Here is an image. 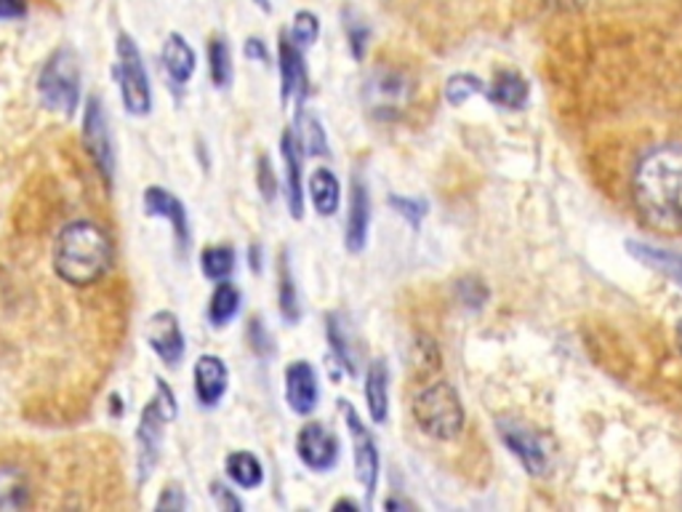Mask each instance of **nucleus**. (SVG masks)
Returning <instances> with one entry per match:
<instances>
[{"mask_svg":"<svg viewBox=\"0 0 682 512\" xmlns=\"http://www.w3.org/2000/svg\"><path fill=\"white\" fill-rule=\"evenodd\" d=\"M227 475L240 486V489H256L264 480L262 462L249 451H235L227 456Z\"/></svg>","mask_w":682,"mask_h":512,"instance_id":"nucleus-25","label":"nucleus"},{"mask_svg":"<svg viewBox=\"0 0 682 512\" xmlns=\"http://www.w3.org/2000/svg\"><path fill=\"white\" fill-rule=\"evenodd\" d=\"M475 94H486V83L480 81V78L475 75H467V72H462V75H454L448 83H445V99L451 102V105H464V102L469 99V96Z\"/></svg>","mask_w":682,"mask_h":512,"instance_id":"nucleus-31","label":"nucleus"},{"mask_svg":"<svg viewBox=\"0 0 682 512\" xmlns=\"http://www.w3.org/2000/svg\"><path fill=\"white\" fill-rule=\"evenodd\" d=\"M246 53H249L251 59H262V62H267V59H270L267 48H264L262 40H256V38H251L249 44H246Z\"/></svg>","mask_w":682,"mask_h":512,"instance_id":"nucleus-41","label":"nucleus"},{"mask_svg":"<svg viewBox=\"0 0 682 512\" xmlns=\"http://www.w3.org/2000/svg\"><path fill=\"white\" fill-rule=\"evenodd\" d=\"M163 68L177 86H184L195 72V51L179 33L168 35L166 46H163Z\"/></svg>","mask_w":682,"mask_h":512,"instance_id":"nucleus-21","label":"nucleus"},{"mask_svg":"<svg viewBox=\"0 0 682 512\" xmlns=\"http://www.w3.org/2000/svg\"><path fill=\"white\" fill-rule=\"evenodd\" d=\"M336 508H349V510H352V512H355V510H358V504H355V502H349V499H342V502H339V504H336Z\"/></svg>","mask_w":682,"mask_h":512,"instance_id":"nucleus-42","label":"nucleus"},{"mask_svg":"<svg viewBox=\"0 0 682 512\" xmlns=\"http://www.w3.org/2000/svg\"><path fill=\"white\" fill-rule=\"evenodd\" d=\"M344 421L349 427V436H352V451H355V469H358V480L363 486L366 497L373 499L379 486V449L376 441H373L371 430L363 425L360 414L349 406L347 401L339 403Z\"/></svg>","mask_w":682,"mask_h":512,"instance_id":"nucleus-8","label":"nucleus"},{"mask_svg":"<svg viewBox=\"0 0 682 512\" xmlns=\"http://www.w3.org/2000/svg\"><path fill=\"white\" fill-rule=\"evenodd\" d=\"M184 510L187 508V502H184V497H182V491L179 489H166L163 491V497H160V502H158V510Z\"/></svg>","mask_w":682,"mask_h":512,"instance_id":"nucleus-39","label":"nucleus"},{"mask_svg":"<svg viewBox=\"0 0 682 512\" xmlns=\"http://www.w3.org/2000/svg\"><path fill=\"white\" fill-rule=\"evenodd\" d=\"M211 493H214V497L219 499V504H222V508H225V510H240V508H243V504H240L238 499H235L232 493H229V491L225 489V486L214 484V486H211Z\"/></svg>","mask_w":682,"mask_h":512,"instance_id":"nucleus-40","label":"nucleus"},{"mask_svg":"<svg viewBox=\"0 0 682 512\" xmlns=\"http://www.w3.org/2000/svg\"><path fill=\"white\" fill-rule=\"evenodd\" d=\"M499 436L504 441L506 449L521 460V465L525 467V473L539 478L549 469V454H547V445L536 436L530 427L517 425V421H501L499 425Z\"/></svg>","mask_w":682,"mask_h":512,"instance_id":"nucleus-10","label":"nucleus"},{"mask_svg":"<svg viewBox=\"0 0 682 512\" xmlns=\"http://www.w3.org/2000/svg\"><path fill=\"white\" fill-rule=\"evenodd\" d=\"M203 273L208 275L211 281H225L232 275L235 270V251L227 249V246H214V249H205L201 257Z\"/></svg>","mask_w":682,"mask_h":512,"instance_id":"nucleus-28","label":"nucleus"},{"mask_svg":"<svg viewBox=\"0 0 682 512\" xmlns=\"http://www.w3.org/2000/svg\"><path fill=\"white\" fill-rule=\"evenodd\" d=\"M107 129H110V126H107L101 102L92 96V99L86 102V116H83V140H86V150L88 155H92L96 168H99V174L107 179V184H110L115 171V155L110 131Z\"/></svg>","mask_w":682,"mask_h":512,"instance_id":"nucleus-9","label":"nucleus"},{"mask_svg":"<svg viewBox=\"0 0 682 512\" xmlns=\"http://www.w3.org/2000/svg\"><path fill=\"white\" fill-rule=\"evenodd\" d=\"M227 390V366L216 355H201L195 364V393L203 406H216Z\"/></svg>","mask_w":682,"mask_h":512,"instance_id":"nucleus-17","label":"nucleus"},{"mask_svg":"<svg viewBox=\"0 0 682 512\" xmlns=\"http://www.w3.org/2000/svg\"><path fill=\"white\" fill-rule=\"evenodd\" d=\"M299 147L310 155H325L328 153V140H325V131L320 129L315 116H301L299 118Z\"/></svg>","mask_w":682,"mask_h":512,"instance_id":"nucleus-30","label":"nucleus"},{"mask_svg":"<svg viewBox=\"0 0 682 512\" xmlns=\"http://www.w3.org/2000/svg\"><path fill=\"white\" fill-rule=\"evenodd\" d=\"M238 307H240L238 288L229 286V283H222V286L214 291V297H211V305H208L211 323H214V326H225L229 318L238 312Z\"/></svg>","mask_w":682,"mask_h":512,"instance_id":"nucleus-26","label":"nucleus"},{"mask_svg":"<svg viewBox=\"0 0 682 512\" xmlns=\"http://www.w3.org/2000/svg\"><path fill=\"white\" fill-rule=\"evenodd\" d=\"M296 454L310 469L325 473L336 465L339 460V441H336L334 432L325 430L323 425L312 421V425L301 427L299 438H296Z\"/></svg>","mask_w":682,"mask_h":512,"instance_id":"nucleus-11","label":"nucleus"},{"mask_svg":"<svg viewBox=\"0 0 682 512\" xmlns=\"http://www.w3.org/2000/svg\"><path fill=\"white\" fill-rule=\"evenodd\" d=\"M632 201L654 230L682 233V144H661L637 160Z\"/></svg>","mask_w":682,"mask_h":512,"instance_id":"nucleus-1","label":"nucleus"},{"mask_svg":"<svg viewBox=\"0 0 682 512\" xmlns=\"http://www.w3.org/2000/svg\"><path fill=\"white\" fill-rule=\"evenodd\" d=\"M208 72L214 86H229L232 81V59H229V48L222 38L208 40Z\"/></svg>","mask_w":682,"mask_h":512,"instance_id":"nucleus-27","label":"nucleus"},{"mask_svg":"<svg viewBox=\"0 0 682 512\" xmlns=\"http://www.w3.org/2000/svg\"><path fill=\"white\" fill-rule=\"evenodd\" d=\"M458 294H462V297H464V302L472 305V307H480L482 302H486V297H488L486 286H482V283L475 281V278L462 281V286H458Z\"/></svg>","mask_w":682,"mask_h":512,"instance_id":"nucleus-36","label":"nucleus"},{"mask_svg":"<svg viewBox=\"0 0 682 512\" xmlns=\"http://www.w3.org/2000/svg\"><path fill=\"white\" fill-rule=\"evenodd\" d=\"M118 81L125 110L131 116H147L149 107H153L149 78L147 70H144L142 53H139L131 35H120L118 38Z\"/></svg>","mask_w":682,"mask_h":512,"instance_id":"nucleus-5","label":"nucleus"},{"mask_svg":"<svg viewBox=\"0 0 682 512\" xmlns=\"http://www.w3.org/2000/svg\"><path fill=\"white\" fill-rule=\"evenodd\" d=\"M320 35V22L315 14L310 11H299L294 16V27H291V40L296 46H312Z\"/></svg>","mask_w":682,"mask_h":512,"instance_id":"nucleus-33","label":"nucleus"},{"mask_svg":"<svg viewBox=\"0 0 682 512\" xmlns=\"http://www.w3.org/2000/svg\"><path fill=\"white\" fill-rule=\"evenodd\" d=\"M280 312L286 321H291V323L299 321V297H296V286H294L291 267H288L286 254H283L280 259Z\"/></svg>","mask_w":682,"mask_h":512,"instance_id":"nucleus-32","label":"nucleus"},{"mask_svg":"<svg viewBox=\"0 0 682 512\" xmlns=\"http://www.w3.org/2000/svg\"><path fill=\"white\" fill-rule=\"evenodd\" d=\"M318 373L307 360H296L286 371V401L296 414L307 417L318 406Z\"/></svg>","mask_w":682,"mask_h":512,"instance_id":"nucleus-12","label":"nucleus"},{"mask_svg":"<svg viewBox=\"0 0 682 512\" xmlns=\"http://www.w3.org/2000/svg\"><path fill=\"white\" fill-rule=\"evenodd\" d=\"M283 160H286L288 209H291L296 219H301V214H304V187H301V153L294 131L283 134Z\"/></svg>","mask_w":682,"mask_h":512,"instance_id":"nucleus-19","label":"nucleus"},{"mask_svg":"<svg viewBox=\"0 0 682 512\" xmlns=\"http://www.w3.org/2000/svg\"><path fill=\"white\" fill-rule=\"evenodd\" d=\"M410 92H414V88H410V81L403 72L379 70L366 86L368 110L382 120H395L403 110H406Z\"/></svg>","mask_w":682,"mask_h":512,"instance_id":"nucleus-7","label":"nucleus"},{"mask_svg":"<svg viewBox=\"0 0 682 512\" xmlns=\"http://www.w3.org/2000/svg\"><path fill=\"white\" fill-rule=\"evenodd\" d=\"M280 78H283V99H304L310 92V78H307L304 59H301L299 46L288 38L286 33L280 35Z\"/></svg>","mask_w":682,"mask_h":512,"instance_id":"nucleus-15","label":"nucleus"},{"mask_svg":"<svg viewBox=\"0 0 682 512\" xmlns=\"http://www.w3.org/2000/svg\"><path fill=\"white\" fill-rule=\"evenodd\" d=\"M177 414V401L168 393L166 382H158V397L153 403H147L142 414V425H139V469H142V478L149 473L158 460V445H160V432L163 421L174 419Z\"/></svg>","mask_w":682,"mask_h":512,"instance_id":"nucleus-6","label":"nucleus"},{"mask_svg":"<svg viewBox=\"0 0 682 512\" xmlns=\"http://www.w3.org/2000/svg\"><path fill=\"white\" fill-rule=\"evenodd\" d=\"M390 206H395L397 211H400L403 216L410 222V225H419L421 216L427 214V206L421 201H408V198H390Z\"/></svg>","mask_w":682,"mask_h":512,"instance_id":"nucleus-34","label":"nucleus"},{"mask_svg":"<svg viewBox=\"0 0 682 512\" xmlns=\"http://www.w3.org/2000/svg\"><path fill=\"white\" fill-rule=\"evenodd\" d=\"M310 198H312V206L320 216H331L336 214L342 201V187L339 179L334 177V171L328 168H318L315 174L310 177Z\"/></svg>","mask_w":682,"mask_h":512,"instance_id":"nucleus-24","label":"nucleus"},{"mask_svg":"<svg viewBox=\"0 0 682 512\" xmlns=\"http://www.w3.org/2000/svg\"><path fill=\"white\" fill-rule=\"evenodd\" d=\"M328 342H331V349H334L336 358L342 360L344 369H347L355 377V373H358V358H355L352 345H349L347 334H344V329H342V321L336 315L328 318Z\"/></svg>","mask_w":682,"mask_h":512,"instance_id":"nucleus-29","label":"nucleus"},{"mask_svg":"<svg viewBox=\"0 0 682 512\" xmlns=\"http://www.w3.org/2000/svg\"><path fill=\"white\" fill-rule=\"evenodd\" d=\"M27 14L24 0H0V20H22Z\"/></svg>","mask_w":682,"mask_h":512,"instance_id":"nucleus-38","label":"nucleus"},{"mask_svg":"<svg viewBox=\"0 0 682 512\" xmlns=\"http://www.w3.org/2000/svg\"><path fill=\"white\" fill-rule=\"evenodd\" d=\"M486 94L493 105L506 107V110H521L525 99H528V81L517 75V72L506 70L496 75V81H493L491 88H486Z\"/></svg>","mask_w":682,"mask_h":512,"instance_id":"nucleus-23","label":"nucleus"},{"mask_svg":"<svg viewBox=\"0 0 682 512\" xmlns=\"http://www.w3.org/2000/svg\"><path fill=\"white\" fill-rule=\"evenodd\" d=\"M368 227H371V198L363 179L352 182V195H349V216H347V249L363 251L368 240Z\"/></svg>","mask_w":682,"mask_h":512,"instance_id":"nucleus-16","label":"nucleus"},{"mask_svg":"<svg viewBox=\"0 0 682 512\" xmlns=\"http://www.w3.org/2000/svg\"><path fill=\"white\" fill-rule=\"evenodd\" d=\"M366 403L373 421H384L390 412V373L384 360H373L366 373Z\"/></svg>","mask_w":682,"mask_h":512,"instance_id":"nucleus-22","label":"nucleus"},{"mask_svg":"<svg viewBox=\"0 0 682 512\" xmlns=\"http://www.w3.org/2000/svg\"><path fill=\"white\" fill-rule=\"evenodd\" d=\"M626 251H630L637 262L648 264L650 270L667 275L669 281L678 283V286L682 288V254H678V251L661 249V246L639 243V240H630V243H626Z\"/></svg>","mask_w":682,"mask_h":512,"instance_id":"nucleus-20","label":"nucleus"},{"mask_svg":"<svg viewBox=\"0 0 682 512\" xmlns=\"http://www.w3.org/2000/svg\"><path fill=\"white\" fill-rule=\"evenodd\" d=\"M144 211H147L149 216H163V219L171 222L179 246L184 249L187 240H190V227H187L184 206L171 195V192L160 190V187H147V192H144Z\"/></svg>","mask_w":682,"mask_h":512,"instance_id":"nucleus-18","label":"nucleus"},{"mask_svg":"<svg viewBox=\"0 0 682 512\" xmlns=\"http://www.w3.org/2000/svg\"><path fill=\"white\" fill-rule=\"evenodd\" d=\"M33 480L16 462H0V512L33 508Z\"/></svg>","mask_w":682,"mask_h":512,"instance_id":"nucleus-14","label":"nucleus"},{"mask_svg":"<svg viewBox=\"0 0 682 512\" xmlns=\"http://www.w3.org/2000/svg\"><path fill=\"white\" fill-rule=\"evenodd\" d=\"M38 92L51 110H75L81 99V68L70 48H59L48 57L38 78Z\"/></svg>","mask_w":682,"mask_h":512,"instance_id":"nucleus-4","label":"nucleus"},{"mask_svg":"<svg viewBox=\"0 0 682 512\" xmlns=\"http://www.w3.org/2000/svg\"><path fill=\"white\" fill-rule=\"evenodd\" d=\"M347 33H349V48H352L355 59H363L368 38H371L368 27H366V24H360V22H347Z\"/></svg>","mask_w":682,"mask_h":512,"instance_id":"nucleus-35","label":"nucleus"},{"mask_svg":"<svg viewBox=\"0 0 682 512\" xmlns=\"http://www.w3.org/2000/svg\"><path fill=\"white\" fill-rule=\"evenodd\" d=\"M53 270L64 283L86 288L107 275L112 246L107 233L88 219H75L62 227L53 243Z\"/></svg>","mask_w":682,"mask_h":512,"instance_id":"nucleus-2","label":"nucleus"},{"mask_svg":"<svg viewBox=\"0 0 682 512\" xmlns=\"http://www.w3.org/2000/svg\"><path fill=\"white\" fill-rule=\"evenodd\" d=\"M259 187H262L264 198H267V201H273L275 198V177H273V168H270L267 158L259 160Z\"/></svg>","mask_w":682,"mask_h":512,"instance_id":"nucleus-37","label":"nucleus"},{"mask_svg":"<svg viewBox=\"0 0 682 512\" xmlns=\"http://www.w3.org/2000/svg\"><path fill=\"white\" fill-rule=\"evenodd\" d=\"M147 342L155 353L166 360L168 366L179 364L184 355V336L182 329H179L177 315L174 312H155L149 318V326H147Z\"/></svg>","mask_w":682,"mask_h":512,"instance_id":"nucleus-13","label":"nucleus"},{"mask_svg":"<svg viewBox=\"0 0 682 512\" xmlns=\"http://www.w3.org/2000/svg\"><path fill=\"white\" fill-rule=\"evenodd\" d=\"M414 419L432 441H456L464 430V406L451 382H432L414 397Z\"/></svg>","mask_w":682,"mask_h":512,"instance_id":"nucleus-3","label":"nucleus"},{"mask_svg":"<svg viewBox=\"0 0 682 512\" xmlns=\"http://www.w3.org/2000/svg\"><path fill=\"white\" fill-rule=\"evenodd\" d=\"M674 334H678V347H680V353H682V321L678 323V329H674Z\"/></svg>","mask_w":682,"mask_h":512,"instance_id":"nucleus-43","label":"nucleus"}]
</instances>
